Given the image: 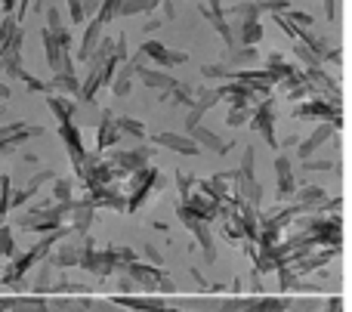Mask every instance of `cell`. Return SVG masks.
<instances>
[{
	"label": "cell",
	"mask_w": 352,
	"mask_h": 312,
	"mask_svg": "<svg viewBox=\"0 0 352 312\" xmlns=\"http://www.w3.org/2000/svg\"><path fill=\"white\" fill-rule=\"evenodd\" d=\"M136 263V254L130 251V247H105V251H96V245H93V238L80 241V269L93 272V276L99 278H109V276H121L124 266Z\"/></svg>",
	"instance_id": "6da1fadb"
},
{
	"label": "cell",
	"mask_w": 352,
	"mask_h": 312,
	"mask_svg": "<svg viewBox=\"0 0 352 312\" xmlns=\"http://www.w3.org/2000/svg\"><path fill=\"white\" fill-rule=\"evenodd\" d=\"M68 232H72V229L62 226V229H56V232L43 235V238L37 241L34 247H28V251L22 254V257H12V260H10V266H6V269L0 272V282H3V285H22V282H25V276H28V272L34 269V266L41 263L43 257H47V254H53V247L59 245L62 238H68Z\"/></svg>",
	"instance_id": "7a4b0ae2"
},
{
	"label": "cell",
	"mask_w": 352,
	"mask_h": 312,
	"mask_svg": "<svg viewBox=\"0 0 352 312\" xmlns=\"http://www.w3.org/2000/svg\"><path fill=\"white\" fill-rule=\"evenodd\" d=\"M121 278H127L130 285H142V288H148V291H176V285H173V278L167 276L161 266H146V263H130V266H124V272H121Z\"/></svg>",
	"instance_id": "3957f363"
},
{
	"label": "cell",
	"mask_w": 352,
	"mask_h": 312,
	"mask_svg": "<svg viewBox=\"0 0 352 312\" xmlns=\"http://www.w3.org/2000/svg\"><path fill=\"white\" fill-rule=\"evenodd\" d=\"M133 192L127 195V214H136V210L142 208V201H146L152 192H161L164 189V177H161L155 167H146V170H140V173H133Z\"/></svg>",
	"instance_id": "277c9868"
},
{
	"label": "cell",
	"mask_w": 352,
	"mask_h": 312,
	"mask_svg": "<svg viewBox=\"0 0 352 312\" xmlns=\"http://www.w3.org/2000/svg\"><path fill=\"white\" fill-rule=\"evenodd\" d=\"M294 118H300V121H306V118H318V121L331 124L334 130H343V109L340 105H331L324 102V99H303V102H297V109H294Z\"/></svg>",
	"instance_id": "5b68a950"
},
{
	"label": "cell",
	"mask_w": 352,
	"mask_h": 312,
	"mask_svg": "<svg viewBox=\"0 0 352 312\" xmlns=\"http://www.w3.org/2000/svg\"><path fill=\"white\" fill-rule=\"evenodd\" d=\"M250 127L266 140L269 148H278V136H275V99L266 96L254 105V115H250Z\"/></svg>",
	"instance_id": "8992f818"
},
{
	"label": "cell",
	"mask_w": 352,
	"mask_h": 312,
	"mask_svg": "<svg viewBox=\"0 0 352 312\" xmlns=\"http://www.w3.org/2000/svg\"><path fill=\"white\" fill-rule=\"evenodd\" d=\"M176 216H179L182 220V226L188 229V232L195 235V245L201 247V254H204V260L207 263H213V260H217V245H213V235H210V226H207V223H201V220H195L192 214H188L186 208H176Z\"/></svg>",
	"instance_id": "52a82bcc"
},
{
	"label": "cell",
	"mask_w": 352,
	"mask_h": 312,
	"mask_svg": "<svg viewBox=\"0 0 352 312\" xmlns=\"http://www.w3.org/2000/svg\"><path fill=\"white\" fill-rule=\"evenodd\" d=\"M109 167L118 177H133V173L148 167V148L140 146V148H130V152H115L109 158Z\"/></svg>",
	"instance_id": "ba28073f"
},
{
	"label": "cell",
	"mask_w": 352,
	"mask_h": 312,
	"mask_svg": "<svg viewBox=\"0 0 352 312\" xmlns=\"http://www.w3.org/2000/svg\"><path fill=\"white\" fill-rule=\"evenodd\" d=\"M43 127L41 124H25V121H16L10 124V127H0V155L12 152V148H19L22 142L34 140V136H41Z\"/></svg>",
	"instance_id": "9c48e42d"
},
{
	"label": "cell",
	"mask_w": 352,
	"mask_h": 312,
	"mask_svg": "<svg viewBox=\"0 0 352 312\" xmlns=\"http://www.w3.org/2000/svg\"><path fill=\"white\" fill-rule=\"evenodd\" d=\"M136 53H142V59H155V62H158V68L182 65V62H188V56H186V53L164 47V43H158V41H146L140 49H136Z\"/></svg>",
	"instance_id": "30bf717a"
},
{
	"label": "cell",
	"mask_w": 352,
	"mask_h": 312,
	"mask_svg": "<svg viewBox=\"0 0 352 312\" xmlns=\"http://www.w3.org/2000/svg\"><path fill=\"white\" fill-rule=\"evenodd\" d=\"M182 208L188 210V214L195 216V220H201V223H207V226H210L213 220H217L219 216V204L213 201V198H207V195H201V192H192V195L188 198H182Z\"/></svg>",
	"instance_id": "8fae6325"
},
{
	"label": "cell",
	"mask_w": 352,
	"mask_h": 312,
	"mask_svg": "<svg viewBox=\"0 0 352 312\" xmlns=\"http://www.w3.org/2000/svg\"><path fill=\"white\" fill-rule=\"evenodd\" d=\"M232 25V34H235L238 47H256L263 41V25L260 19H235Z\"/></svg>",
	"instance_id": "7c38bea8"
},
{
	"label": "cell",
	"mask_w": 352,
	"mask_h": 312,
	"mask_svg": "<svg viewBox=\"0 0 352 312\" xmlns=\"http://www.w3.org/2000/svg\"><path fill=\"white\" fill-rule=\"evenodd\" d=\"M93 216H96V204L90 198L84 201H72V210H68V220H72V232H90L93 226Z\"/></svg>",
	"instance_id": "4fadbf2b"
},
{
	"label": "cell",
	"mask_w": 352,
	"mask_h": 312,
	"mask_svg": "<svg viewBox=\"0 0 352 312\" xmlns=\"http://www.w3.org/2000/svg\"><path fill=\"white\" fill-rule=\"evenodd\" d=\"M47 179H53V170H47V167H43V170H37L34 177H31L28 183L22 186V189H16V192L10 195V208H22V204H28L31 198L41 192V186L47 183Z\"/></svg>",
	"instance_id": "5bb4252c"
},
{
	"label": "cell",
	"mask_w": 352,
	"mask_h": 312,
	"mask_svg": "<svg viewBox=\"0 0 352 312\" xmlns=\"http://www.w3.org/2000/svg\"><path fill=\"white\" fill-rule=\"evenodd\" d=\"M275 179H278V201H281V198H291L294 192H297L294 164H291V158H285V155H278V158H275Z\"/></svg>",
	"instance_id": "9a60e30c"
},
{
	"label": "cell",
	"mask_w": 352,
	"mask_h": 312,
	"mask_svg": "<svg viewBox=\"0 0 352 312\" xmlns=\"http://www.w3.org/2000/svg\"><path fill=\"white\" fill-rule=\"evenodd\" d=\"M118 140H121V130H118V124H115V115L105 111L96 124V152H105V148L118 146Z\"/></svg>",
	"instance_id": "2e32d148"
},
{
	"label": "cell",
	"mask_w": 352,
	"mask_h": 312,
	"mask_svg": "<svg viewBox=\"0 0 352 312\" xmlns=\"http://www.w3.org/2000/svg\"><path fill=\"white\" fill-rule=\"evenodd\" d=\"M136 78H140L148 90H158V93H167V90H173V87L179 84V80L170 78L167 71H161V68H148V65H142L140 71H136Z\"/></svg>",
	"instance_id": "e0dca14e"
},
{
	"label": "cell",
	"mask_w": 352,
	"mask_h": 312,
	"mask_svg": "<svg viewBox=\"0 0 352 312\" xmlns=\"http://www.w3.org/2000/svg\"><path fill=\"white\" fill-rule=\"evenodd\" d=\"M334 133H337V130L331 127V124H322V127H316V130H312V136H309V140H303V142H300V148H297V158L309 161L312 155H316L318 148H322L324 142H328Z\"/></svg>",
	"instance_id": "ac0fdd59"
},
{
	"label": "cell",
	"mask_w": 352,
	"mask_h": 312,
	"mask_svg": "<svg viewBox=\"0 0 352 312\" xmlns=\"http://www.w3.org/2000/svg\"><path fill=\"white\" fill-rule=\"evenodd\" d=\"M155 142H158V146H164V148H170V152L188 155V158L201 152V148L195 146L192 136H186V133H155Z\"/></svg>",
	"instance_id": "d6986e66"
},
{
	"label": "cell",
	"mask_w": 352,
	"mask_h": 312,
	"mask_svg": "<svg viewBox=\"0 0 352 312\" xmlns=\"http://www.w3.org/2000/svg\"><path fill=\"white\" fill-rule=\"evenodd\" d=\"M256 59H260V56H256V47H232V49H226L219 65L232 74V71H241L244 65H250V62H256Z\"/></svg>",
	"instance_id": "ffe728a7"
},
{
	"label": "cell",
	"mask_w": 352,
	"mask_h": 312,
	"mask_svg": "<svg viewBox=\"0 0 352 312\" xmlns=\"http://www.w3.org/2000/svg\"><path fill=\"white\" fill-rule=\"evenodd\" d=\"M188 136H192V140H195V146H198V148H210L213 155H226V152H229V148H232L229 142H226V140H219V136L213 133L210 127H204V124H198V127H195Z\"/></svg>",
	"instance_id": "44dd1931"
},
{
	"label": "cell",
	"mask_w": 352,
	"mask_h": 312,
	"mask_svg": "<svg viewBox=\"0 0 352 312\" xmlns=\"http://www.w3.org/2000/svg\"><path fill=\"white\" fill-rule=\"evenodd\" d=\"M281 96L287 99V102H303V99H309L312 93H309V84H306V78H303V71H297L294 78H287V80H281Z\"/></svg>",
	"instance_id": "7402d4cb"
},
{
	"label": "cell",
	"mask_w": 352,
	"mask_h": 312,
	"mask_svg": "<svg viewBox=\"0 0 352 312\" xmlns=\"http://www.w3.org/2000/svg\"><path fill=\"white\" fill-rule=\"evenodd\" d=\"M287 307L285 297H244L241 312H285Z\"/></svg>",
	"instance_id": "603a6c76"
},
{
	"label": "cell",
	"mask_w": 352,
	"mask_h": 312,
	"mask_svg": "<svg viewBox=\"0 0 352 312\" xmlns=\"http://www.w3.org/2000/svg\"><path fill=\"white\" fill-rule=\"evenodd\" d=\"M115 303H121V307H127L130 312H164L167 303L161 300V297H115Z\"/></svg>",
	"instance_id": "cb8c5ba5"
},
{
	"label": "cell",
	"mask_w": 352,
	"mask_h": 312,
	"mask_svg": "<svg viewBox=\"0 0 352 312\" xmlns=\"http://www.w3.org/2000/svg\"><path fill=\"white\" fill-rule=\"evenodd\" d=\"M102 28L105 25L99 22L96 16L87 22V31H84V41H80V47H78V59H90L93 56V49L99 47V37H102Z\"/></svg>",
	"instance_id": "d4e9b609"
},
{
	"label": "cell",
	"mask_w": 352,
	"mask_h": 312,
	"mask_svg": "<svg viewBox=\"0 0 352 312\" xmlns=\"http://www.w3.org/2000/svg\"><path fill=\"white\" fill-rule=\"evenodd\" d=\"M136 71L140 68L136 65H130V62H124V68L121 71H115V78H111V93L115 96H130V90H133V80H136Z\"/></svg>",
	"instance_id": "484cf974"
},
{
	"label": "cell",
	"mask_w": 352,
	"mask_h": 312,
	"mask_svg": "<svg viewBox=\"0 0 352 312\" xmlns=\"http://www.w3.org/2000/svg\"><path fill=\"white\" fill-rule=\"evenodd\" d=\"M324 201H328V192H324L322 186H306V189L297 192V208L300 210H318Z\"/></svg>",
	"instance_id": "4316f807"
},
{
	"label": "cell",
	"mask_w": 352,
	"mask_h": 312,
	"mask_svg": "<svg viewBox=\"0 0 352 312\" xmlns=\"http://www.w3.org/2000/svg\"><path fill=\"white\" fill-rule=\"evenodd\" d=\"M266 71L275 78V84H281V80H287V78L297 74V65L285 62V56L281 53H272V56H266Z\"/></svg>",
	"instance_id": "83f0119b"
},
{
	"label": "cell",
	"mask_w": 352,
	"mask_h": 312,
	"mask_svg": "<svg viewBox=\"0 0 352 312\" xmlns=\"http://www.w3.org/2000/svg\"><path fill=\"white\" fill-rule=\"evenodd\" d=\"M47 105H50V111L56 115V121L59 124H65V121H74V102H68V99H62V96H56V93H47Z\"/></svg>",
	"instance_id": "f1b7e54d"
},
{
	"label": "cell",
	"mask_w": 352,
	"mask_h": 312,
	"mask_svg": "<svg viewBox=\"0 0 352 312\" xmlns=\"http://www.w3.org/2000/svg\"><path fill=\"white\" fill-rule=\"evenodd\" d=\"M50 263H53L56 269H72V266H78L80 263V245H68V247H62V251H56Z\"/></svg>",
	"instance_id": "f546056e"
},
{
	"label": "cell",
	"mask_w": 352,
	"mask_h": 312,
	"mask_svg": "<svg viewBox=\"0 0 352 312\" xmlns=\"http://www.w3.org/2000/svg\"><path fill=\"white\" fill-rule=\"evenodd\" d=\"M6 312H50V309L41 297H19V300H10Z\"/></svg>",
	"instance_id": "4dcf8cb0"
},
{
	"label": "cell",
	"mask_w": 352,
	"mask_h": 312,
	"mask_svg": "<svg viewBox=\"0 0 352 312\" xmlns=\"http://www.w3.org/2000/svg\"><path fill=\"white\" fill-rule=\"evenodd\" d=\"M158 10V0H121V10L118 16H133V12H155Z\"/></svg>",
	"instance_id": "1f68e13d"
},
{
	"label": "cell",
	"mask_w": 352,
	"mask_h": 312,
	"mask_svg": "<svg viewBox=\"0 0 352 312\" xmlns=\"http://www.w3.org/2000/svg\"><path fill=\"white\" fill-rule=\"evenodd\" d=\"M201 16H204L213 28H219V25L226 22V12H223V3H219V0H204V3H201Z\"/></svg>",
	"instance_id": "d6a6232c"
},
{
	"label": "cell",
	"mask_w": 352,
	"mask_h": 312,
	"mask_svg": "<svg viewBox=\"0 0 352 312\" xmlns=\"http://www.w3.org/2000/svg\"><path fill=\"white\" fill-rule=\"evenodd\" d=\"M115 124H118V130H121V136L127 133V136H133V140L146 136V124L136 121V118H115Z\"/></svg>",
	"instance_id": "836d02e7"
},
{
	"label": "cell",
	"mask_w": 352,
	"mask_h": 312,
	"mask_svg": "<svg viewBox=\"0 0 352 312\" xmlns=\"http://www.w3.org/2000/svg\"><path fill=\"white\" fill-rule=\"evenodd\" d=\"M303 170L306 173H316V170H334V173H340V158H309V161H303Z\"/></svg>",
	"instance_id": "e575fe53"
},
{
	"label": "cell",
	"mask_w": 352,
	"mask_h": 312,
	"mask_svg": "<svg viewBox=\"0 0 352 312\" xmlns=\"http://www.w3.org/2000/svg\"><path fill=\"white\" fill-rule=\"evenodd\" d=\"M223 235L229 241H241L244 238V229H241V220H238V210L229 216H223Z\"/></svg>",
	"instance_id": "d590c367"
},
{
	"label": "cell",
	"mask_w": 352,
	"mask_h": 312,
	"mask_svg": "<svg viewBox=\"0 0 352 312\" xmlns=\"http://www.w3.org/2000/svg\"><path fill=\"white\" fill-rule=\"evenodd\" d=\"M16 257V238H12L10 226H0V260H12Z\"/></svg>",
	"instance_id": "8d00e7d4"
},
{
	"label": "cell",
	"mask_w": 352,
	"mask_h": 312,
	"mask_svg": "<svg viewBox=\"0 0 352 312\" xmlns=\"http://www.w3.org/2000/svg\"><path fill=\"white\" fill-rule=\"evenodd\" d=\"M53 198H56L59 204H72V201H74L72 179H56V183H53Z\"/></svg>",
	"instance_id": "74e56055"
},
{
	"label": "cell",
	"mask_w": 352,
	"mask_h": 312,
	"mask_svg": "<svg viewBox=\"0 0 352 312\" xmlns=\"http://www.w3.org/2000/svg\"><path fill=\"white\" fill-rule=\"evenodd\" d=\"M254 6L260 12H272V16H275V12H287V10H291V0H254Z\"/></svg>",
	"instance_id": "f35d334b"
},
{
	"label": "cell",
	"mask_w": 352,
	"mask_h": 312,
	"mask_svg": "<svg viewBox=\"0 0 352 312\" xmlns=\"http://www.w3.org/2000/svg\"><path fill=\"white\" fill-rule=\"evenodd\" d=\"M250 115H254V105H250V109H232L229 115H226V124H229V127H244V124L250 121Z\"/></svg>",
	"instance_id": "ab89813d"
},
{
	"label": "cell",
	"mask_w": 352,
	"mask_h": 312,
	"mask_svg": "<svg viewBox=\"0 0 352 312\" xmlns=\"http://www.w3.org/2000/svg\"><path fill=\"white\" fill-rule=\"evenodd\" d=\"M10 195H12L10 177H0V223H3V216L10 214Z\"/></svg>",
	"instance_id": "60d3db41"
},
{
	"label": "cell",
	"mask_w": 352,
	"mask_h": 312,
	"mask_svg": "<svg viewBox=\"0 0 352 312\" xmlns=\"http://www.w3.org/2000/svg\"><path fill=\"white\" fill-rule=\"evenodd\" d=\"M176 189H179V195H182V198L192 195V192H195V177H192V173L176 170Z\"/></svg>",
	"instance_id": "b9f144b4"
},
{
	"label": "cell",
	"mask_w": 352,
	"mask_h": 312,
	"mask_svg": "<svg viewBox=\"0 0 352 312\" xmlns=\"http://www.w3.org/2000/svg\"><path fill=\"white\" fill-rule=\"evenodd\" d=\"M201 74H204L207 80H229V71H226L219 62H213V65H201Z\"/></svg>",
	"instance_id": "7bdbcfd3"
},
{
	"label": "cell",
	"mask_w": 352,
	"mask_h": 312,
	"mask_svg": "<svg viewBox=\"0 0 352 312\" xmlns=\"http://www.w3.org/2000/svg\"><path fill=\"white\" fill-rule=\"evenodd\" d=\"M22 80L25 87H28V93H50V84H43V80H37L34 74H28V71H22Z\"/></svg>",
	"instance_id": "ee69618b"
},
{
	"label": "cell",
	"mask_w": 352,
	"mask_h": 312,
	"mask_svg": "<svg viewBox=\"0 0 352 312\" xmlns=\"http://www.w3.org/2000/svg\"><path fill=\"white\" fill-rule=\"evenodd\" d=\"M294 56H297V59H300V62H303V65H306V68H312V65H322V62H318V59H316V56H312V53H309V49H306V47H303V43H300V41H297V43H294Z\"/></svg>",
	"instance_id": "f6af8a7d"
},
{
	"label": "cell",
	"mask_w": 352,
	"mask_h": 312,
	"mask_svg": "<svg viewBox=\"0 0 352 312\" xmlns=\"http://www.w3.org/2000/svg\"><path fill=\"white\" fill-rule=\"evenodd\" d=\"M111 56H115V62H118V65L130 59V56H127V37H124V34L115 41V53H111Z\"/></svg>",
	"instance_id": "bcb514c9"
},
{
	"label": "cell",
	"mask_w": 352,
	"mask_h": 312,
	"mask_svg": "<svg viewBox=\"0 0 352 312\" xmlns=\"http://www.w3.org/2000/svg\"><path fill=\"white\" fill-rule=\"evenodd\" d=\"M59 28H62L59 6H50V10H47V31H59Z\"/></svg>",
	"instance_id": "7dc6e473"
},
{
	"label": "cell",
	"mask_w": 352,
	"mask_h": 312,
	"mask_svg": "<svg viewBox=\"0 0 352 312\" xmlns=\"http://www.w3.org/2000/svg\"><path fill=\"white\" fill-rule=\"evenodd\" d=\"M201 118H204V111H198V109H195V105H192V109H188V115H186V136L192 133L195 127H198V124H201Z\"/></svg>",
	"instance_id": "c3c4849f"
},
{
	"label": "cell",
	"mask_w": 352,
	"mask_h": 312,
	"mask_svg": "<svg viewBox=\"0 0 352 312\" xmlns=\"http://www.w3.org/2000/svg\"><path fill=\"white\" fill-rule=\"evenodd\" d=\"M68 12H72V22L74 25H84V6H80V0H68Z\"/></svg>",
	"instance_id": "681fc988"
},
{
	"label": "cell",
	"mask_w": 352,
	"mask_h": 312,
	"mask_svg": "<svg viewBox=\"0 0 352 312\" xmlns=\"http://www.w3.org/2000/svg\"><path fill=\"white\" fill-rule=\"evenodd\" d=\"M53 291H56V294H84V285H74V282H59Z\"/></svg>",
	"instance_id": "f907efd6"
},
{
	"label": "cell",
	"mask_w": 352,
	"mask_h": 312,
	"mask_svg": "<svg viewBox=\"0 0 352 312\" xmlns=\"http://www.w3.org/2000/svg\"><path fill=\"white\" fill-rule=\"evenodd\" d=\"M324 12H328L331 22H337L340 19V0H324Z\"/></svg>",
	"instance_id": "816d5d0a"
},
{
	"label": "cell",
	"mask_w": 352,
	"mask_h": 312,
	"mask_svg": "<svg viewBox=\"0 0 352 312\" xmlns=\"http://www.w3.org/2000/svg\"><path fill=\"white\" fill-rule=\"evenodd\" d=\"M322 62H334V65H343V49H340V47H328V53H324Z\"/></svg>",
	"instance_id": "f5cc1de1"
},
{
	"label": "cell",
	"mask_w": 352,
	"mask_h": 312,
	"mask_svg": "<svg viewBox=\"0 0 352 312\" xmlns=\"http://www.w3.org/2000/svg\"><path fill=\"white\" fill-rule=\"evenodd\" d=\"M161 6H164V16H161V22H170V19H176V0H161Z\"/></svg>",
	"instance_id": "db71d44e"
},
{
	"label": "cell",
	"mask_w": 352,
	"mask_h": 312,
	"mask_svg": "<svg viewBox=\"0 0 352 312\" xmlns=\"http://www.w3.org/2000/svg\"><path fill=\"white\" fill-rule=\"evenodd\" d=\"M146 257L152 260V266H161V263H164V257H161V251H155V245H146Z\"/></svg>",
	"instance_id": "11a10c76"
},
{
	"label": "cell",
	"mask_w": 352,
	"mask_h": 312,
	"mask_svg": "<svg viewBox=\"0 0 352 312\" xmlns=\"http://www.w3.org/2000/svg\"><path fill=\"white\" fill-rule=\"evenodd\" d=\"M324 312H343V300H340V297L328 300V309H324Z\"/></svg>",
	"instance_id": "9f6ffc18"
},
{
	"label": "cell",
	"mask_w": 352,
	"mask_h": 312,
	"mask_svg": "<svg viewBox=\"0 0 352 312\" xmlns=\"http://www.w3.org/2000/svg\"><path fill=\"white\" fill-rule=\"evenodd\" d=\"M155 28H161V16H152V19H148V22H146V34H152Z\"/></svg>",
	"instance_id": "6f0895ef"
},
{
	"label": "cell",
	"mask_w": 352,
	"mask_h": 312,
	"mask_svg": "<svg viewBox=\"0 0 352 312\" xmlns=\"http://www.w3.org/2000/svg\"><path fill=\"white\" fill-rule=\"evenodd\" d=\"M0 3H3L6 16H12V10H16V0H0Z\"/></svg>",
	"instance_id": "680465c9"
},
{
	"label": "cell",
	"mask_w": 352,
	"mask_h": 312,
	"mask_svg": "<svg viewBox=\"0 0 352 312\" xmlns=\"http://www.w3.org/2000/svg\"><path fill=\"white\" fill-rule=\"evenodd\" d=\"M0 99H10V84H3V80H0Z\"/></svg>",
	"instance_id": "91938a15"
},
{
	"label": "cell",
	"mask_w": 352,
	"mask_h": 312,
	"mask_svg": "<svg viewBox=\"0 0 352 312\" xmlns=\"http://www.w3.org/2000/svg\"><path fill=\"white\" fill-rule=\"evenodd\" d=\"M10 309V300H6V297H0V312H6Z\"/></svg>",
	"instance_id": "94428289"
}]
</instances>
